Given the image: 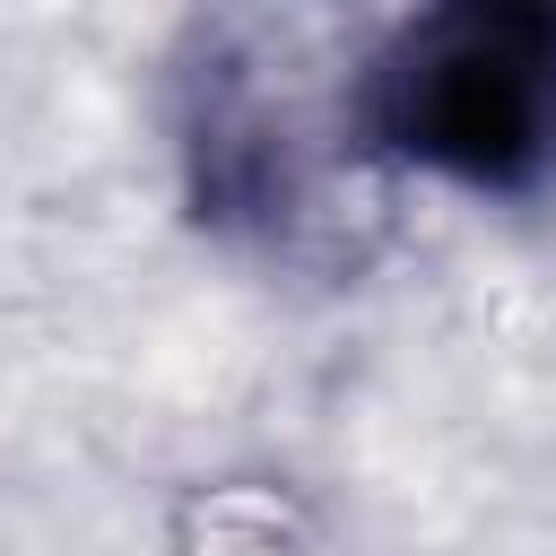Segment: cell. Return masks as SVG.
Returning a JSON list of instances; mask_svg holds the SVG:
<instances>
[{
  "mask_svg": "<svg viewBox=\"0 0 556 556\" xmlns=\"http://www.w3.org/2000/svg\"><path fill=\"white\" fill-rule=\"evenodd\" d=\"M365 148V78L330 87V70L304 61L295 26L226 17L200 35V61L182 78V156L208 226L269 252L339 243L348 217L374 208Z\"/></svg>",
  "mask_w": 556,
  "mask_h": 556,
  "instance_id": "obj_1",
  "label": "cell"
},
{
  "mask_svg": "<svg viewBox=\"0 0 556 556\" xmlns=\"http://www.w3.org/2000/svg\"><path fill=\"white\" fill-rule=\"evenodd\" d=\"M365 130L426 174L530 191L556 165V9L452 0L408 17L365 61Z\"/></svg>",
  "mask_w": 556,
  "mask_h": 556,
  "instance_id": "obj_2",
  "label": "cell"
}]
</instances>
